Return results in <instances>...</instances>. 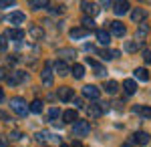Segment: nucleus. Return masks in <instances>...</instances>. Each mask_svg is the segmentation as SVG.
<instances>
[{
    "mask_svg": "<svg viewBox=\"0 0 151 147\" xmlns=\"http://www.w3.org/2000/svg\"><path fill=\"white\" fill-rule=\"evenodd\" d=\"M10 109L14 113H18L20 117H24V115L28 113V105H26V101H24L22 97H12L10 99Z\"/></svg>",
    "mask_w": 151,
    "mask_h": 147,
    "instance_id": "1",
    "label": "nucleus"
},
{
    "mask_svg": "<svg viewBox=\"0 0 151 147\" xmlns=\"http://www.w3.org/2000/svg\"><path fill=\"white\" fill-rule=\"evenodd\" d=\"M149 133L147 131H137V133H133V135L129 137V143L127 145H147L149 143Z\"/></svg>",
    "mask_w": 151,
    "mask_h": 147,
    "instance_id": "2",
    "label": "nucleus"
},
{
    "mask_svg": "<svg viewBox=\"0 0 151 147\" xmlns=\"http://www.w3.org/2000/svg\"><path fill=\"white\" fill-rule=\"evenodd\" d=\"M89 131H91V125L87 123V121H77V123H73V133L77 137L89 135Z\"/></svg>",
    "mask_w": 151,
    "mask_h": 147,
    "instance_id": "3",
    "label": "nucleus"
},
{
    "mask_svg": "<svg viewBox=\"0 0 151 147\" xmlns=\"http://www.w3.org/2000/svg\"><path fill=\"white\" fill-rule=\"evenodd\" d=\"M127 32V28H125V24L119 22V20H113V22L109 24V34H115V36H125Z\"/></svg>",
    "mask_w": 151,
    "mask_h": 147,
    "instance_id": "4",
    "label": "nucleus"
},
{
    "mask_svg": "<svg viewBox=\"0 0 151 147\" xmlns=\"http://www.w3.org/2000/svg\"><path fill=\"white\" fill-rule=\"evenodd\" d=\"M81 8H83V12H85L89 18H93L95 14H99V10H101L95 2H81Z\"/></svg>",
    "mask_w": 151,
    "mask_h": 147,
    "instance_id": "5",
    "label": "nucleus"
},
{
    "mask_svg": "<svg viewBox=\"0 0 151 147\" xmlns=\"http://www.w3.org/2000/svg\"><path fill=\"white\" fill-rule=\"evenodd\" d=\"M83 95H85V97H89V99H99L101 89H99V87H95V85H87V87H83Z\"/></svg>",
    "mask_w": 151,
    "mask_h": 147,
    "instance_id": "6",
    "label": "nucleus"
},
{
    "mask_svg": "<svg viewBox=\"0 0 151 147\" xmlns=\"http://www.w3.org/2000/svg\"><path fill=\"white\" fill-rule=\"evenodd\" d=\"M40 79H42V85H45V87H50V85H52V75H50V63H47V67L42 68V73H40Z\"/></svg>",
    "mask_w": 151,
    "mask_h": 147,
    "instance_id": "7",
    "label": "nucleus"
},
{
    "mask_svg": "<svg viewBox=\"0 0 151 147\" xmlns=\"http://www.w3.org/2000/svg\"><path fill=\"white\" fill-rule=\"evenodd\" d=\"M6 81H8V85L24 83V81H26V75H24V73H20V71H16V73H10V75L6 77Z\"/></svg>",
    "mask_w": 151,
    "mask_h": 147,
    "instance_id": "8",
    "label": "nucleus"
},
{
    "mask_svg": "<svg viewBox=\"0 0 151 147\" xmlns=\"http://www.w3.org/2000/svg\"><path fill=\"white\" fill-rule=\"evenodd\" d=\"M129 8H131V4L125 2V0H119V2L113 4V10H115V14H119V16H121V14H127Z\"/></svg>",
    "mask_w": 151,
    "mask_h": 147,
    "instance_id": "9",
    "label": "nucleus"
},
{
    "mask_svg": "<svg viewBox=\"0 0 151 147\" xmlns=\"http://www.w3.org/2000/svg\"><path fill=\"white\" fill-rule=\"evenodd\" d=\"M145 16H147L145 8H133V10H131V20H133V22H137V24L143 22V18H145Z\"/></svg>",
    "mask_w": 151,
    "mask_h": 147,
    "instance_id": "10",
    "label": "nucleus"
},
{
    "mask_svg": "<svg viewBox=\"0 0 151 147\" xmlns=\"http://www.w3.org/2000/svg\"><path fill=\"white\" fill-rule=\"evenodd\" d=\"M101 113H103V109H101V105H99V103H93V105H87V115H89V117H93V119H97V117H101Z\"/></svg>",
    "mask_w": 151,
    "mask_h": 147,
    "instance_id": "11",
    "label": "nucleus"
},
{
    "mask_svg": "<svg viewBox=\"0 0 151 147\" xmlns=\"http://www.w3.org/2000/svg\"><path fill=\"white\" fill-rule=\"evenodd\" d=\"M52 68L57 71V73H58V75H60V77H65V75H69V73H70L69 65H67L65 61H57V63L52 65Z\"/></svg>",
    "mask_w": 151,
    "mask_h": 147,
    "instance_id": "12",
    "label": "nucleus"
},
{
    "mask_svg": "<svg viewBox=\"0 0 151 147\" xmlns=\"http://www.w3.org/2000/svg\"><path fill=\"white\" fill-rule=\"evenodd\" d=\"M99 57L105 58V61H113V58L121 57V53H119V50H111V48H103V50L99 53Z\"/></svg>",
    "mask_w": 151,
    "mask_h": 147,
    "instance_id": "13",
    "label": "nucleus"
},
{
    "mask_svg": "<svg viewBox=\"0 0 151 147\" xmlns=\"http://www.w3.org/2000/svg\"><path fill=\"white\" fill-rule=\"evenodd\" d=\"M8 20H10L12 24H22L24 20H26V14L20 10H16V12H12L10 16H8Z\"/></svg>",
    "mask_w": 151,
    "mask_h": 147,
    "instance_id": "14",
    "label": "nucleus"
},
{
    "mask_svg": "<svg viewBox=\"0 0 151 147\" xmlns=\"http://www.w3.org/2000/svg\"><path fill=\"white\" fill-rule=\"evenodd\" d=\"M123 89H125L127 95H135V93H137V83L131 81V79H125L123 81Z\"/></svg>",
    "mask_w": 151,
    "mask_h": 147,
    "instance_id": "15",
    "label": "nucleus"
},
{
    "mask_svg": "<svg viewBox=\"0 0 151 147\" xmlns=\"http://www.w3.org/2000/svg\"><path fill=\"white\" fill-rule=\"evenodd\" d=\"M75 95H73V89H69V87H60L58 89V99L60 101H70Z\"/></svg>",
    "mask_w": 151,
    "mask_h": 147,
    "instance_id": "16",
    "label": "nucleus"
},
{
    "mask_svg": "<svg viewBox=\"0 0 151 147\" xmlns=\"http://www.w3.org/2000/svg\"><path fill=\"white\" fill-rule=\"evenodd\" d=\"M60 115H63V119H65L67 123H77V121H79V117H77V111H75V109H67L65 113H60Z\"/></svg>",
    "mask_w": 151,
    "mask_h": 147,
    "instance_id": "17",
    "label": "nucleus"
},
{
    "mask_svg": "<svg viewBox=\"0 0 151 147\" xmlns=\"http://www.w3.org/2000/svg\"><path fill=\"white\" fill-rule=\"evenodd\" d=\"M97 40H99V45L107 46L111 43V34L107 32V30H97Z\"/></svg>",
    "mask_w": 151,
    "mask_h": 147,
    "instance_id": "18",
    "label": "nucleus"
},
{
    "mask_svg": "<svg viewBox=\"0 0 151 147\" xmlns=\"http://www.w3.org/2000/svg\"><path fill=\"white\" fill-rule=\"evenodd\" d=\"M6 36L12 38V40H22L24 38V30H20V28H10V30H6Z\"/></svg>",
    "mask_w": 151,
    "mask_h": 147,
    "instance_id": "19",
    "label": "nucleus"
},
{
    "mask_svg": "<svg viewBox=\"0 0 151 147\" xmlns=\"http://www.w3.org/2000/svg\"><path fill=\"white\" fill-rule=\"evenodd\" d=\"M87 63L95 67V75H97V77H105V75H107V68H105L103 65H99V63H95L93 58H87Z\"/></svg>",
    "mask_w": 151,
    "mask_h": 147,
    "instance_id": "20",
    "label": "nucleus"
},
{
    "mask_svg": "<svg viewBox=\"0 0 151 147\" xmlns=\"http://www.w3.org/2000/svg\"><path fill=\"white\" fill-rule=\"evenodd\" d=\"M87 32L89 30H85V28H81V26H77V28H70V38L73 40H79V38H83V36H87Z\"/></svg>",
    "mask_w": 151,
    "mask_h": 147,
    "instance_id": "21",
    "label": "nucleus"
},
{
    "mask_svg": "<svg viewBox=\"0 0 151 147\" xmlns=\"http://www.w3.org/2000/svg\"><path fill=\"white\" fill-rule=\"evenodd\" d=\"M28 32H30V36H32L35 40H42V38H45V30H42L40 26H30Z\"/></svg>",
    "mask_w": 151,
    "mask_h": 147,
    "instance_id": "22",
    "label": "nucleus"
},
{
    "mask_svg": "<svg viewBox=\"0 0 151 147\" xmlns=\"http://www.w3.org/2000/svg\"><path fill=\"white\" fill-rule=\"evenodd\" d=\"M42 105H45V103L40 101V99H36V101H32L30 103V105H28V111H30V113H42Z\"/></svg>",
    "mask_w": 151,
    "mask_h": 147,
    "instance_id": "23",
    "label": "nucleus"
},
{
    "mask_svg": "<svg viewBox=\"0 0 151 147\" xmlns=\"http://www.w3.org/2000/svg\"><path fill=\"white\" fill-rule=\"evenodd\" d=\"M105 91H107L109 95H117V91H119V83H117V81H107V83H105Z\"/></svg>",
    "mask_w": 151,
    "mask_h": 147,
    "instance_id": "24",
    "label": "nucleus"
},
{
    "mask_svg": "<svg viewBox=\"0 0 151 147\" xmlns=\"http://www.w3.org/2000/svg\"><path fill=\"white\" fill-rule=\"evenodd\" d=\"M135 79H137V81H149V71L143 68V67L135 68Z\"/></svg>",
    "mask_w": 151,
    "mask_h": 147,
    "instance_id": "25",
    "label": "nucleus"
},
{
    "mask_svg": "<svg viewBox=\"0 0 151 147\" xmlns=\"http://www.w3.org/2000/svg\"><path fill=\"white\" fill-rule=\"evenodd\" d=\"M147 34H149V26L141 22V24H139V28H137V40L141 43L143 38H147Z\"/></svg>",
    "mask_w": 151,
    "mask_h": 147,
    "instance_id": "26",
    "label": "nucleus"
},
{
    "mask_svg": "<svg viewBox=\"0 0 151 147\" xmlns=\"http://www.w3.org/2000/svg\"><path fill=\"white\" fill-rule=\"evenodd\" d=\"M70 73H73L75 79H83V77H85V67H83V65H75V67L70 68Z\"/></svg>",
    "mask_w": 151,
    "mask_h": 147,
    "instance_id": "27",
    "label": "nucleus"
},
{
    "mask_svg": "<svg viewBox=\"0 0 151 147\" xmlns=\"http://www.w3.org/2000/svg\"><path fill=\"white\" fill-rule=\"evenodd\" d=\"M133 111H135V113H141L145 119H149V117H151V107H141V105H135V107H133Z\"/></svg>",
    "mask_w": 151,
    "mask_h": 147,
    "instance_id": "28",
    "label": "nucleus"
},
{
    "mask_svg": "<svg viewBox=\"0 0 151 147\" xmlns=\"http://www.w3.org/2000/svg\"><path fill=\"white\" fill-rule=\"evenodd\" d=\"M47 6H48L47 0H32L30 2V8L32 10H40V8H47Z\"/></svg>",
    "mask_w": 151,
    "mask_h": 147,
    "instance_id": "29",
    "label": "nucleus"
},
{
    "mask_svg": "<svg viewBox=\"0 0 151 147\" xmlns=\"http://www.w3.org/2000/svg\"><path fill=\"white\" fill-rule=\"evenodd\" d=\"M50 137H52V135H48L47 131H38V133H36V135H35V139H36V141H38V143H45L47 139H50Z\"/></svg>",
    "mask_w": 151,
    "mask_h": 147,
    "instance_id": "30",
    "label": "nucleus"
},
{
    "mask_svg": "<svg viewBox=\"0 0 151 147\" xmlns=\"http://www.w3.org/2000/svg\"><path fill=\"white\" fill-rule=\"evenodd\" d=\"M93 26H95V20H93V18H89V16H85V18H83V26H81V28H85V30H91Z\"/></svg>",
    "mask_w": 151,
    "mask_h": 147,
    "instance_id": "31",
    "label": "nucleus"
},
{
    "mask_svg": "<svg viewBox=\"0 0 151 147\" xmlns=\"http://www.w3.org/2000/svg\"><path fill=\"white\" fill-rule=\"evenodd\" d=\"M58 117H60V111H58L57 107H52V109L48 111V121H50V119L55 121V119H58Z\"/></svg>",
    "mask_w": 151,
    "mask_h": 147,
    "instance_id": "32",
    "label": "nucleus"
},
{
    "mask_svg": "<svg viewBox=\"0 0 151 147\" xmlns=\"http://www.w3.org/2000/svg\"><path fill=\"white\" fill-rule=\"evenodd\" d=\"M137 48H139V43H127V45H125V50H127V53H135Z\"/></svg>",
    "mask_w": 151,
    "mask_h": 147,
    "instance_id": "33",
    "label": "nucleus"
},
{
    "mask_svg": "<svg viewBox=\"0 0 151 147\" xmlns=\"http://www.w3.org/2000/svg\"><path fill=\"white\" fill-rule=\"evenodd\" d=\"M60 55H63V58H75V50H73V48H69V50H60Z\"/></svg>",
    "mask_w": 151,
    "mask_h": 147,
    "instance_id": "34",
    "label": "nucleus"
},
{
    "mask_svg": "<svg viewBox=\"0 0 151 147\" xmlns=\"http://www.w3.org/2000/svg\"><path fill=\"white\" fill-rule=\"evenodd\" d=\"M143 61H145V65H151V50H143Z\"/></svg>",
    "mask_w": 151,
    "mask_h": 147,
    "instance_id": "35",
    "label": "nucleus"
},
{
    "mask_svg": "<svg viewBox=\"0 0 151 147\" xmlns=\"http://www.w3.org/2000/svg\"><path fill=\"white\" fill-rule=\"evenodd\" d=\"M10 6H14L12 0H0V8H10Z\"/></svg>",
    "mask_w": 151,
    "mask_h": 147,
    "instance_id": "36",
    "label": "nucleus"
},
{
    "mask_svg": "<svg viewBox=\"0 0 151 147\" xmlns=\"http://www.w3.org/2000/svg\"><path fill=\"white\" fill-rule=\"evenodd\" d=\"M75 107H77V109H83V107H85L83 99H75Z\"/></svg>",
    "mask_w": 151,
    "mask_h": 147,
    "instance_id": "37",
    "label": "nucleus"
},
{
    "mask_svg": "<svg viewBox=\"0 0 151 147\" xmlns=\"http://www.w3.org/2000/svg\"><path fill=\"white\" fill-rule=\"evenodd\" d=\"M6 40H4V36H0V50H6Z\"/></svg>",
    "mask_w": 151,
    "mask_h": 147,
    "instance_id": "38",
    "label": "nucleus"
},
{
    "mask_svg": "<svg viewBox=\"0 0 151 147\" xmlns=\"http://www.w3.org/2000/svg\"><path fill=\"white\" fill-rule=\"evenodd\" d=\"M20 137H22V135H20V133H18V131H12L10 139H20Z\"/></svg>",
    "mask_w": 151,
    "mask_h": 147,
    "instance_id": "39",
    "label": "nucleus"
},
{
    "mask_svg": "<svg viewBox=\"0 0 151 147\" xmlns=\"http://www.w3.org/2000/svg\"><path fill=\"white\" fill-rule=\"evenodd\" d=\"M70 147H83V145H81V143H79V141H75V143H73V145H70Z\"/></svg>",
    "mask_w": 151,
    "mask_h": 147,
    "instance_id": "40",
    "label": "nucleus"
},
{
    "mask_svg": "<svg viewBox=\"0 0 151 147\" xmlns=\"http://www.w3.org/2000/svg\"><path fill=\"white\" fill-rule=\"evenodd\" d=\"M4 99V91H2V87H0V101Z\"/></svg>",
    "mask_w": 151,
    "mask_h": 147,
    "instance_id": "41",
    "label": "nucleus"
},
{
    "mask_svg": "<svg viewBox=\"0 0 151 147\" xmlns=\"http://www.w3.org/2000/svg\"><path fill=\"white\" fill-rule=\"evenodd\" d=\"M6 145V141H4V139H0V147H4Z\"/></svg>",
    "mask_w": 151,
    "mask_h": 147,
    "instance_id": "42",
    "label": "nucleus"
},
{
    "mask_svg": "<svg viewBox=\"0 0 151 147\" xmlns=\"http://www.w3.org/2000/svg\"><path fill=\"white\" fill-rule=\"evenodd\" d=\"M2 77H4V71H2V68H0V79H2Z\"/></svg>",
    "mask_w": 151,
    "mask_h": 147,
    "instance_id": "43",
    "label": "nucleus"
},
{
    "mask_svg": "<svg viewBox=\"0 0 151 147\" xmlns=\"http://www.w3.org/2000/svg\"><path fill=\"white\" fill-rule=\"evenodd\" d=\"M60 147H70V145H67V143H63V145H60Z\"/></svg>",
    "mask_w": 151,
    "mask_h": 147,
    "instance_id": "44",
    "label": "nucleus"
},
{
    "mask_svg": "<svg viewBox=\"0 0 151 147\" xmlns=\"http://www.w3.org/2000/svg\"><path fill=\"white\" fill-rule=\"evenodd\" d=\"M121 147H129V145H121Z\"/></svg>",
    "mask_w": 151,
    "mask_h": 147,
    "instance_id": "45",
    "label": "nucleus"
}]
</instances>
